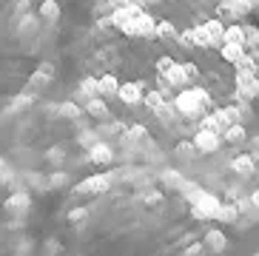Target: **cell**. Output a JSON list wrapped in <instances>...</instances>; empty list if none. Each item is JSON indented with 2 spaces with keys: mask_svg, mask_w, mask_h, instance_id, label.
I'll list each match as a JSON object with an SVG mask.
<instances>
[{
  "mask_svg": "<svg viewBox=\"0 0 259 256\" xmlns=\"http://www.w3.org/2000/svg\"><path fill=\"white\" fill-rule=\"evenodd\" d=\"M183 71H185V77H188V80H194V77H197V66H194V63H183Z\"/></svg>",
  "mask_w": 259,
  "mask_h": 256,
  "instance_id": "obj_38",
  "label": "cell"
},
{
  "mask_svg": "<svg viewBox=\"0 0 259 256\" xmlns=\"http://www.w3.org/2000/svg\"><path fill=\"white\" fill-rule=\"evenodd\" d=\"M128 137H131V140H145L148 134H145V128H143V125H131Z\"/></svg>",
  "mask_w": 259,
  "mask_h": 256,
  "instance_id": "obj_35",
  "label": "cell"
},
{
  "mask_svg": "<svg viewBox=\"0 0 259 256\" xmlns=\"http://www.w3.org/2000/svg\"><path fill=\"white\" fill-rule=\"evenodd\" d=\"M194 94H197V100H199V106H202V111H208V108H211V97H208L202 89H194Z\"/></svg>",
  "mask_w": 259,
  "mask_h": 256,
  "instance_id": "obj_32",
  "label": "cell"
},
{
  "mask_svg": "<svg viewBox=\"0 0 259 256\" xmlns=\"http://www.w3.org/2000/svg\"><path fill=\"white\" fill-rule=\"evenodd\" d=\"M236 217H239V208H236V205H225V208H220V214H217V219H222V222H236Z\"/></svg>",
  "mask_w": 259,
  "mask_h": 256,
  "instance_id": "obj_26",
  "label": "cell"
},
{
  "mask_svg": "<svg viewBox=\"0 0 259 256\" xmlns=\"http://www.w3.org/2000/svg\"><path fill=\"white\" fill-rule=\"evenodd\" d=\"M157 37H165V40H177L180 34H177V29L171 26L168 20H160L157 23Z\"/></svg>",
  "mask_w": 259,
  "mask_h": 256,
  "instance_id": "obj_20",
  "label": "cell"
},
{
  "mask_svg": "<svg viewBox=\"0 0 259 256\" xmlns=\"http://www.w3.org/2000/svg\"><path fill=\"white\" fill-rule=\"evenodd\" d=\"M231 12L234 15H248V0H234L231 3Z\"/></svg>",
  "mask_w": 259,
  "mask_h": 256,
  "instance_id": "obj_33",
  "label": "cell"
},
{
  "mask_svg": "<svg viewBox=\"0 0 259 256\" xmlns=\"http://www.w3.org/2000/svg\"><path fill=\"white\" fill-rule=\"evenodd\" d=\"M225 140H228V143H242L245 140V128L239 125V122H234V125L225 131Z\"/></svg>",
  "mask_w": 259,
  "mask_h": 256,
  "instance_id": "obj_24",
  "label": "cell"
},
{
  "mask_svg": "<svg viewBox=\"0 0 259 256\" xmlns=\"http://www.w3.org/2000/svg\"><path fill=\"white\" fill-rule=\"evenodd\" d=\"M89 157H92L94 165H108V162L114 159V151H111V145H106V143H94Z\"/></svg>",
  "mask_w": 259,
  "mask_h": 256,
  "instance_id": "obj_6",
  "label": "cell"
},
{
  "mask_svg": "<svg viewBox=\"0 0 259 256\" xmlns=\"http://www.w3.org/2000/svg\"><path fill=\"white\" fill-rule=\"evenodd\" d=\"M97 86H100V97H111V94H117V91H120V83H117V77H111V74L100 77Z\"/></svg>",
  "mask_w": 259,
  "mask_h": 256,
  "instance_id": "obj_11",
  "label": "cell"
},
{
  "mask_svg": "<svg viewBox=\"0 0 259 256\" xmlns=\"http://www.w3.org/2000/svg\"><path fill=\"white\" fill-rule=\"evenodd\" d=\"M134 23H137V31H140V37H157V23H154L151 15H145V12H140L137 17H134Z\"/></svg>",
  "mask_w": 259,
  "mask_h": 256,
  "instance_id": "obj_7",
  "label": "cell"
},
{
  "mask_svg": "<svg viewBox=\"0 0 259 256\" xmlns=\"http://www.w3.org/2000/svg\"><path fill=\"white\" fill-rule=\"evenodd\" d=\"M220 17H231V6H220Z\"/></svg>",
  "mask_w": 259,
  "mask_h": 256,
  "instance_id": "obj_42",
  "label": "cell"
},
{
  "mask_svg": "<svg viewBox=\"0 0 259 256\" xmlns=\"http://www.w3.org/2000/svg\"><path fill=\"white\" fill-rule=\"evenodd\" d=\"M245 46H251L253 52H259V29H253V26H245Z\"/></svg>",
  "mask_w": 259,
  "mask_h": 256,
  "instance_id": "obj_23",
  "label": "cell"
},
{
  "mask_svg": "<svg viewBox=\"0 0 259 256\" xmlns=\"http://www.w3.org/2000/svg\"><path fill=\"white\" fill-rule=\"evenodd\" d=\"M37 26H40L37 17H34V15H26L23 20H20V34H29V31L34 34V31H37Z\"/></svg>",
  "mask_w": 259,
  "mask_h": 256,
  "instance_id": "obj_28",
  "label": "cell"
},
{
  "mask_svg": "<svg viewBox=\"0 0 259 256\" xmlns=\"http://www.w3.org/2000/svg\"><path fill=\"white\" fill-rule=\"evenodd\" d=\"M234 171L242 174V177H251L253 174V159L251 157H236L234 159Z\"/></svg>",
  "mask_w": 259,
  "mask_h": 256,
  "instance_id": "obj_18",
  "label": "cell"
},
{
  "mask_svg": "<svg viewBox=\"0 0 259 256\" xmlns=\"http://www.w3.org/2000/svg\"><path fill=\"white\" fill-rule=\"evenodd\" d=\"M168 80V86H177V89H183L185 83H188V77H185V71H183V66H171L165 71V74H162Z\"/></svg>",
  "mask_w": 259,
  "mask_h": 256,
  "instance_id": "obj_10",
  "label": "cell"
},
{
  "mask_svg": "<svg viewBox=\"0 0 259 256\" xmlns=\"http://www.w3.org/2000/svg\"><path fill=\"white\" fill-rule=\"evenodd\" d=\"M222 43L245 46V31H242V26H231V29H225V37H222Z\"/></svg>",
  "mask_w": 259,
  "mask_h": 256,
  "instance_id": "obj_16",
  "label": "cell"
},
{
  "mask_svg": "<svg viewBox=\"0 0 259 256\" xmlns=\"http://www.w3.org/2000/svg\"><path fill=\"white\" fill-rule=\"evenodd\" d=\"M49 80H52V66H49V63H43V66L37 68V71H34V74H31V89L29 91H37V89H43V86L49 83Z\"/></svg>",
  "mask_w": 259,
  "mask_h": 256,
  "instance_id": "obj_8",
  "label": "cell"
},
{
  "mask_svg": "<svg viewBox=\"0 0 259 256\" xmlns=\"http://www.w3.org/2000/svg\"><path fill=\"white\" fill-rule=\"evenodd\" d=\"M80 91H83L85 97L92 100V97H100V86H97V80L94 77H89V80H83V86H80Z\"/></svg>",
  "mask_w": 259,
  "mask_h": 256,
  "instance_id": "obj_25",
  "label": "cell"
},
{
  "mask_svg": "<svg viewBox=\"0 0 259 256\" xmlns=\"http://www.w3.org/2000/svg\"><path fill=\"white\" fill-rule=\"evenodd\" d=\"M188 34H191V43H194V46H202V49H208V46H211V37H208L205 26H199V29L188 31Z\"/></svg>",
  "mask_w": 259,
  "mask_h": 256,
  "instance_id": "obj_19",
  "label": "cell"
},
{
  "mask_svg": "<svg viewBox=\"0 0 259 256\" xmlns=\"http://www.w3.org/2000/svg\"><path fill=\"white\" fill-rule=\"evenodd\" d=\"M180 154H194V145H191V143H183V145H180Z\"/></svg>",
  "mask_w": 259,
  "mask_h": 256,
  "instance_id": "obj_41",
  "label": "cell"
},
{
  "mask_svg": "<svg viewBox=\"0 0 259 256\" xmlns=\"http://www.w3.org/2000/svg\"><path fill=\"white\" fill-rule=\"evenodd\" d=\"M154 114H157V117H160L162 122H171V120L177 117V108H174V103H171V106H168V103H162V106L157 108Z\"/></svg>",
  "mask_w": 259,
  "mask_h": 256,
  "instance_id": "obj_27",
  "label": "cell"
},
{
  "mask_svg": "<svg viewBox=\"0 0 259 256\" xmlns=\"http://www.w3.org/2000/svg\"><path fill=\"white\" fill-rule=\"evenodd\" d=\"M9 180H12V168H6L0 162V182H9Z\"/></svg>",
  "mask_w": 259,
  "mask_h": 256,
  "instance_id": "obj_39",
  "label": "cell"
},
{
  "mask_svg": "<svg viewBox=\"0 0 259 256\" xmlns=\"http://www.w3.org/2000/svg\"><path fill=\"white\" fill-rule=\"evenodd\" d=\"M205 242H208V248L217 250V253L225 250V234H222V231H211V234L205 236Z\"/></svg>",
  "mask_w": 259,
  "mask_h": 256,
  "instance_id": "obj_17",
  "label": "cell"
},
{
  "mask_svg": "<svg viewBox=\"0 0 259 256\" xmlns=\"http://www.w3.org/2000/svg\"><path fill=\"white\" fill-rule=\"evenodd\" d=\"M85 111L92 114V117H97V120H103V117H108V108H106V103L100 97H92L89 103H85Z\"/></svg>",
  "mask_w": 259,
  "mask_h": 256,
  "instance_id": "obj_13",
  "label": "cell"
},
{
  "mask_svg": "<svg viewBox=\"0 0 259 256\" xmlns=\"http://www.w3.org/2000/svg\"><path fill=\"white\" fill-rule=\"evenodd\" d=\"M57 114H60L63 120H80V114H83V108L77 106V103H60Z\"/></svg>",
  "mask_w": 259,
  "mask_h": 256,
  "instance_id": "obj_15",
  "label": "cell"
},
{
  "mask_svg": "<svg viewBox=\"0 0 259 256\" xmlns=\"http://www.w3.org/2000/svg\"><path fill=\"white\" fill-rule=\"evenodd\" d=\"M205 31H208V37H211V46H222V37H225L222 23H217V20L205 23Z\"/></svg>",
  "mask_w": 259,
  "mask_h": 256,
  "instance_id": "obj_14",
  "label": "cell"
},
{
  "mask_svg": "<svg viewBox=\"0 0 259 256\" xmlns=\"http://www.w3.org/2000/svg\"><path fill=\"white\" fill-rule=\"evenodd\" d=\"M174 108L177 114H183V117H199L202 114V106H199V100L194 91H180V97L174 100Z\"/></svg>",
  "mask_w": 259,
  "mask_h": 256,
  "instance_id": "obj_1",
  "label": "cell"
},
{
  "mask_svg": "<svg viewBox=\"0 0 259 256\" xmlns=\"http://www.w3.org/2000/svg\"><path fill=\"white\" fill-rule=\"evenodd\" d=\"M171 66H174V63H171V57H160V60H157V71H160V74H165Z\"/></svg>",
  "mask_w": 259,
  "mask_h": 256,
  "instance_id": "obj_37",
  "label": "cell"
},
{
  "mask_svg": "<svg viewBox=\"0 0 259 256\" xmlns=\"http://www.w3.org/2000/svg\"><path fill=\"white\" fill-rule=\"evenodd\" d=\"M162 182H165V185H171V188H183V177H180V171H168L165 177H162Z\"/></svg>",
  "mask_w": 259,
  "mask_h": 256,
  "instance_id": "obj_29",
  "label": "cell"
},
{
  "mask_svg": "<svg viewBox=\"0 0 259 256\" xmlns=\"http://www.w3.org/2000/svg\"><path fill=\"white\" fill-rule=\"evenodd\" d=\"M253 205H256V208H259V191H256V194H253Z\"/></svg>",
  "mask_w": 259,
  "mask_h": 256,
  "instance_id": "obj_43",
  "label": "cell"
},
{
  "mask_svg": "<svg viewBox=\"0 0 259 256\" xmlns=\"http://www.w3.org/2000/svg\"><path fill=\"white\" fill-rule=\"evenodd\" d=\"M31 100H34V91H26V94H20V97L15 100V106H12V108H15V111H20V108L29 106Z\"/></svg>",
  "mask_w": 259,
  "mask_h": 256,
  "instance_id": "obj_30",
  "label": "cell"
},
{
  "mask_svg": "<svg viewBox=\"0 0 259 256\" xmlns=\"http://www.w3.org/2000/svg\"><path fill=\"white\" fill-rule=\"evenodd\" d=\"M29 205H31V196L23 194V191H17V194H12V196L6 199V208H9V211H17V214L26 211Z\"/></svg>",
  "mask_w": 259,
  "mask_h": 256,
  "instance_id": "obj_9",
  "label": "cell"
},
{
  "mask_svg": "<svg viewBox=\"0 0 259 256\" xmlns=\"http://www.w3.org/2000/svg\"><path fill=\"white\" fill-rule=\"evenodd\" d=\"M242 54H245V46H236V43H222V57H225L228 63H234V66H236Z\"/></svg>",
  "mask_w": 259,
  "mask_h": 256,
  "instance_id": "obj_12",
  "label": "cell"
},
{
  "mask_svg": "<svg viewBox=\"0 0 259 256\" xmlns=\"http://www.w3.org/2000/svg\"><path fill=\"white\" fill-rule=\"evenodd\" d=\"M117 97L122 103H128V106H137L140 100H143V89H140V83H122L120 91H117Z\"/></svg>",
  "mask_w": 259,
  "mask_h": 256,
  "instance_id": "obj_5",
  "label": "cell"
},
{
  "mask_svg": "<svg viewBox=\"0 0 259 256\" xmlns=\"http://www.w3.org/2000/svg\"><path fill=\"white\" fill-rule=\"evenodd\" d=\"M217 145H220V134H213V131L199 128L197 137H194V148L202 151V154H211V151H217Z\"/></svg>",
  "mask_w": 259,
  "mask_h": 256,
  "instance_id": "obj_4",
  "label": "cell"
},
{
  "mask_svg": "<svg viewBox=\"0 0 259 256\" xmlns=\"http://www.w3.org/2000/svg\"><path fill=\"white\" fill-rule=\"evenodd\" d=\"M29 182L31 185H37V188H49V180H43L40 174H29Z\"/></svg>",
  "mask_w": 259,
  "mask_h": 256,
  "instance_id": "obj_36",
  "label": "cell"
},
{
  "mask_svg": "<svg viewBox=\"0 0 259 256\" xmlns=\"http://www.w3.org/2000/svg\"><path fill=\"white\" fill-rule=\"evenodd\" d=\"M120 31H122V34H128V37H140V31H137V23H134V20L122 23V26H120Z\"/></svg>",
  "mask_w": 259,
  "mask_h": 256,
  "instance_id": "obj_31",
  "label": "cell"
},
{
  "mask_svg": "<svg viewBox=\"0 0 259 256\" xmlns=\"http://www.w3.org/2000/svg\"><path fill=\"white\" fill-rule=\"evenodd\" d=\"M108 185H111V177H89V180L85 182H80V185H77V194H94V196H100V194H106L108 191Z\"/></svg>",
  "mask_w": 259,
  "mask_h": 256,
  "instance_id": "obj_3",
  "label": "cell"
},
{
  "mask_svg": "<svg viewBox=\"0 0 259 256\" xmlns=\"http://www.w3.org/2000/svg\"><path fill=\"white\" fill-rule=\"evenodd\" d=\"M145 106L151 108V111H157V108L162 106V103H165V94H162V91H148V94H145Z\"/></svg>",
  "mask_w": 259,
  "mask_h": 256,
  "instance_id": "obj_21",
  "label": "cell"
},
{
  "mask_svg": "<svg viewBox=\"0 0 259 256\" xmlns=\"http://www.w3.org/2000/svg\"><path fill=\"white\" fill-rule=\"evenodd\" d=\"M85 217H89V214H85V208H77V211H71V222H74V225H83Z\"/></svg>",
  "mask_w": 259,
  "mask_h": 256,
  "instance_id": "obj_34",
  "label": "cell"
},
{
  "mask_svg": "<svg viewBox=\"0 0 259 256\" xmlns=\"http://www.w3.org/2000/svg\"><path fill=\"white\" fill-rule=\"evenodd\" d=\"M63 182H66L63 174H52V177H49V185H63Z\"/></svg>",
  "mask_w": 259,
  "mask_h": 256,
  "instance_id": "obj_40",
  "label": "cell"
},
{
  "mask_svg": "<svg viewBox=\"0 0 259 256\" xmlns=\"http://www.w3.org/2000/svg\"><path fill=\"white\" fill-rule=\"evenodd\" d=\"M40 15L46 17V20H57V17H60V6H57L54 0H46V3L40 6Z\"/></svg>",
  "mask_w": 259,
  "mask_h": 256,
  "instance_id": "obj_22",
  "label": "cell"
},
{
  "mask_svg": "<svg viewBox=\"0 0 259 256\" xmlns=\"http://www.w3.org/2000/svg\"><path fill=\"white\" fill-rule=\"evenodd\" d=\"M220 199L217 196H211V194H202L197 196V202H194V217H199V219H208V217H213L217 219V214H220Z\"/></svg>",
  "mask_w": 259,
  "mask_h": 256,
  "instance_id": "obj_2",
  "label": "cell"
}]
</instances>
